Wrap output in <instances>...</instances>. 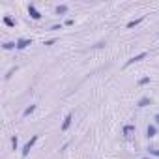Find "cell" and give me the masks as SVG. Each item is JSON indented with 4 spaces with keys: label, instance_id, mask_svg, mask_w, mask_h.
Listing matches in <instances>:
<instances>
[{
    "label": "cell",
    "instance_id": "obj_1",
    "mask_svg": "<svg viewBox=\"0 0 159 159\" xmlns=\"http://www.w3.org/2000/svg\"><path fill=\"white\" fill-rule=\"evenodd\" d=\"M38 139H39V135H32V139H30L28 142H25V146H23V150H21V155H23V157H26V155L30 153V150L34 148V144L38 142Z\"/></svg>",
    "mask_w": 159,
    "mask_h": 159
},
{
    "label": "cell",
    "instance_id": "obj_2",
    "mask_svg": "<svg viewBox=\"0 0 159 159\" xmlns=\"http://www.w3.org/2000/svg\"><path fill=\"white\" fill-rule=\"evenodd\" d=\"M122 135H124V139H133V135H137V127L133 124H125L122 127Z\"/></svg>",
    "mask_w": 159,
    "mask_h": 159
},
{
    "label": "cell",
    "instance_id": "obj_3",
    "mask_svg": "<svg viewBox=\"0 0 159 159\" xmlns=\"http://www.w3.org/2000/svg\"><path fill=\"white\" fill-rule=\"evenodd\" d=\"M26 10H28V15H30L34 21H39V19H41V11H39L34 4H28V8H26Z\"/></svg>",
    "mask_w": 159,
    "mask_h": 159
},
{
    "label": "cell",
    "instance_id": "obj_4",
    "mask_svg": "<svg viewBox=\"0 0 159 159\" xmlns=\"http://www.w3.org/2000/svg\"><path fill=\"white\" fill-rule=\"evenodd\" d=\"M71 122H73V114H71V112H67V114H66V118H64V122H62V125H60V131H62V133H66V131L71 127Z\"/></svg>",
    "mask_w": 159,
    "mask_h": 159
},
{
    "label": "cell",
    "instance_id": "obj_5",
    "mask_svg": "<svg viewBox=\"0 0 159 159\" xmlns=\"http://www.w3.org/2000/svg\"><path fill=\"white\" fill-rule=\"evenodd\" d=\"M15 43H17V51H25L28 45H32V39L30 38H19Z\"/></svg>",
    "mask_w": 159,
    "mask_h": 159
},
{
    "label": "cell",
    "instance_id": "obj_6",
    "mask_svg": "<svg viewBox=\"0 0 159 159\" xmlns=\"http://www.w3.org/2000/svg\"><path fill=\"white\" fill-rule=\"evenodd\" d=\"M144 58H148V52H140V54H137V56H133V58H129L125 66H131V64H137V62H142Z\"/></svg>",
    "mask_w": 159,
    "mask_h": 159
},
{
    "label": "cell",
    "instance_id": "obj_7",
    "mask_svg": "<svg viewBox=\"0 0 159 159\" xmlns=\"http://www.w3.org/2000/svg\"><path fill=\"white\" fill-rule=\"evenodd\" d=\"M148 105H152V98H150V96H142V98L137 101V107H140V109H144V107H148Z\"/></svg>",
    "mask_w": 159,
    "mask_h": 159
},
{
    "label": "cell",
    "instance_id": "obj_8",
    "mask_svg": "<svg viewBox=\"0 0 159 159\" xmlns=\"http://www.w3.org/2000/svg\"><path fill=\"white\" fill-rule=\"evenodd\" d=\"M157 129H159V127H157L155 124H150V125L146 127V137H148V139H153V137L157 135Z\"/></svg>",
    "mask_w": 159,
    "mask_h": 159
},
{
    "label": "cell",
    "instance_id": "obj_9",
    "mask_svg": "<svg viewBox=\"0 0 159 159\" xmlns=\"http://www.w3.org/2000/svg\"><path fill=\"white\" fill-rule=\"evenodd\" d=\"M67 10H69V6H67V4H58V6L54 8V13H56V15H66V13H67Z\"/></svg>",
    "mask_w": 159,
    "mask_h": 159
},
{
    "label": "cell",
    "instance_id": "obj_10",
    "mask_svg": "<svg viewBox=\"0 0 159 159\" xmlns=\"http://www.w3.org/2000/svg\"><path fill=\"white\" fill-rule=\"evenodd\" d=\"M142 21H144V17H139V19H133V21H129V23L125 25V28H135V26H137V25H140Z\"/></svg>",
    "mask_w": 159,
    "mask_h": 159
},
{
    "label": "cell",
    "instance_id": "obj_11",
    "mask_svg": "<svg viewBox=\"0 0 159 159\" xmlns=\"http://www.w3.org/2000/svg\"><path fill=\"white\" fill-rule=\"evenodd\" d=\"M2 49H4V51H11V49H17V43H15V41H4V43H2Z\"/></svg>",
    "mask_w": 159,
    "mask_h": 159
},
{
    "label": "cell",
    "instance_id": "obj_12",
    "mask_svg": "<svg viewBox=\"0 0 159 159\" xmlns=\"http://www.w3.org/2000/svg\"><path fill=\"white\" fill-rule=\"evenodd\" d=\"M4 25H6V26H10V28H15V25H17V23H15L11 17H8V15H6V17H4Z\"/></svg>",
    "mask_w": 159,
    "mask_h": 159
},
{
    "label": "cell",
    "instance_id": "obj_13",
    "mask_svg": "<svg viewBox=\"0 0 159 159\" xmlns=\"http://www.w3.org/2000/svg\"><path fill=\"white\" fill-rule=\"evenodd\" d=\"M36 111V105H30V107H26L25 111H23V118H26V116H30L32 112Z\"/></svg>",
    "mask_w": 159,
    "mask_h": 159
},
{
    "label": "cell",
    "instance_id": "obj_14",
    "mask_svg": "<svg viewBox=\"0 0 159 159\" xmlns=\"http://www.w3.org/2000/svg\"><path fill=\"white\" fill-rule=\"evenodd\" d=\"M152 83V79H150V75L148 77H142L140 81H139V86H146V84H150Z\"/></svg>",
    "mask_w": 159,
    "mask_h": 159
},
{
    "label": "cell",
    "instance_id": "obj_15",
    "mask_svg": "<svg viewBox=\"0 0 159 159\" xmlns=\"http://www.w3.org/2000/svg\"><path fill=\"white\" fill-rule=\"evenodd\" d=\"M148 150V153L150 155H153V157H159V148H153V146H150V148H146Z\"/></svg>",
    "mask_w": 159,
    "mask_h": 159
},
{
    "label": "cell",
    "instance_id": "obj_16",
    "mask_svg": "<svg viewBox=\"0 0 159 159\" xmlns=\"http://www.w3.org/2000/svg\"><path fill=\"white\" fill-rule=\"evenodd\" d=\"M11 146H13V150H17V146H19V139L17 137H11Z\"/></svg>",
    "mask_w": 159,
    "mask_h": 159
},
{
    "label": "cell",
    "instance_id": "obj_17",
    "mask_svg": "<svg viewBox=\"0 0 159 159\" xmlns=\"http://www.w3.org/2000/svg\"><path fill=\"white\" fill-rule=\"evenodd\" d=\"M54 43H56V38H52V39H49V41H45V45H47V47H52Z\"/></svg>",
    "mask_w": 159,
    "mask_h": 159
},
{
    "label": "cell",
    "instance_id": "obj_18",
    "mask_svg": "<svg viewBox=\"0 0 159 159\" xmlns=\"http://www.w3.org/2000/svg\"><path fill=\"white\" fill-rule=\"evenodd\" d=\"M153 124H155V125H157V127H159V112H157V114H155V116H153Z\"/></svg>",
    "mask_w": 159,
    "mask_h": 159
},
{
    "label": "cell",
    "instance_id": "obj_19",
    "mask_svg": "<svg viewBox=\"0 0 159 159\" xmlns=\"http://www.w3.org/2000/svg\"><path fill=\"white\" fill-rule=\"evenodd\" d=\"M140 159H152V157H140Z\"/></svg>",
    "mask_w": 159,
    "mask_h": 159
}]
</instances>
